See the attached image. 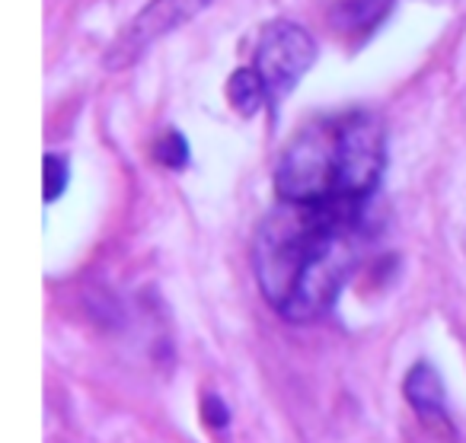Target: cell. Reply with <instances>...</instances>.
<instances>
[{
  "label": "cell",
  "instance_id": "cell-1",
  "mask_svg": "<svg viewBox=\"0 0 466 443\" xmlns=\"http://www.w3.org/2000/svg\"><path fill=\"white\" fill-rule=\"evenodd\" d=\"M364 252V205L281 201L256 233V277L275 313L313 322L336 303Z\"/></svg>",
  "mask_w": 466,
  "mask_h": 443
},
{
  "label": "cell",
  "instance_id": "cell-2",
  "mask_svg": "<svg viewBox=\"0 0 466 443\" xmlns=\"http://www.w3.org/2000/svg\"><path fill=\"white\" fill-rule=\"evenodd\" d=\"M383 163V128L374 116L319 118L288 144L275 169V192L298 205H368Z\"/></svg>",
  "mask_w": 466,
  "mask_h": 443
},
{
  "label": "cell",
  "instance_id": "cell-3",
  "mask_svg": "<svg viewBox=\"0 0 466 443\" xmlns=\"http://www.w3.org/2000/svg\"><path fill=\"white\" fill-rule=\"evenodd\" d=\"M317 61V42L294 23H268L256 48V71L268 90V106H279Z\"/></svg>",
  "mask_w": 466,
  "mask_h": 443
},
{
  "label": "cell",
  "instance_id": "cell-4",
  "mask_svg": "<svg viewBox=\"0 0 466 443\" xmlns=\"http://www.w3.org/2000/svg\"><path fill=\"white\" fill-rule=\"evenodd\" d=\"M208 7V0H150L147 7L131 20V26L116 39L112 52L106 55V65L112 71L128 67L147 52L154 42L169 35L173 29L186 26L192 16H198Z\"/></svg>",
  "mask_w": 466,
  "mask_h": 443
},
{
  "label": "cell",
  "instance_id": "cell-5",
  "mask_svg": "<svg viewBox=\"0 0 466 443\" xmlns=\"http://www.w3.org/2000/svg\"><path fill=\"white\" fill-rule=\"evenodd\" d=\"M402 392H406L409 405L415 408V415L428 424V428L447 430L451 421H447V408H444V383H441L438 370L428 364H415L409 370L406 383H402Z\"/></svg>",
  "mask_w": 466,
  "mask_h": 443
},
{
  "label": "cell",
  "instance_id": "cell-6",
  "mask_svg": "<svg viewBox=\"0 0 466 443\" xmlns=\"http://www.w3.org/2000/svg\"><path fill=\"white\" fill-rule=\"evenodd\" d=\"M390 4L393 0H342L339 10L332 14V23L345 35H364L387 16Z\"/></svg>",
  "mask_w": 466,
  "mask_h": 443
},
{
  "label": "cell",
  "instance_id": "cell-7",
  "mask_svg": "<svg viewBox=\"0 0 466 443\" xmlns=\"http://www.w3.org/2000/svg\"><path fill=\"white\" fill-rule=\"evenodd\" d=\"M227 99H230V106L240 116H256L268 103V90L262 84L259 71L256 67H243V71L233 74L230 84H227Z\"/></svg>",
  "mask_w": 466,
  "mask_h": 443
},
{
  "label": "cell",
  "instance_id": "cell-8",
  "mask_svg": "<svg viewBox=\"0 0 466 443\" xmlns=\"http://www.w3.org/2000/svg\"><path fill=\"white\" fill-rule=\"evenodd\" d=\"M154 156H157V160H160L167 169L186 166V163H188V144H186V137L176 135V131H169V135L163 137V141L154 147Z\"/></svg>",
  "mask_w": 466,
  "mask_h": 443
},
{
  "label": "cell",
  "instance_id": "cell-9",
  "mask_svg": "<svg viewBox=\"0 0 466 443\" xmlns=\"http://www.w3.org/2000/svg\"><path fill=\"white\" fill-rule=\"evenodd\" d=\"M67 186V163L61 156H46V201H58Z\"/></svg>",
  "mask_w": 466,
  "mask_h": 443
},
{
  "label": "cell",
  "instance_id": "cell-10",
  "mask_svg": "<svg viewBox=\"0 0 466 443\" xmlns=\"http://www.w3.org/2000/svg\"><path fill=\"white\" fill-rule=\"evenodd\" d=\"M201 415H205V424H211V428H224L227 424V408L224 402H220L218 396H205V402H201Z\"/></svg>",
  "mask_w": 466,
  "mask_h": 443
}]
</instances>
